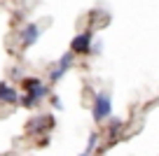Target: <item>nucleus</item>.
Listing matches in <instances>:
<instances>
[{
  "instance_id": "obj_2",
  "label": "nucleus",
  "mask_w": 159,
  "mask_h": 156,
  "mask_svg": "<svg viewBox=\"0 0 159 156\" xmlns=\"http://www.w3.org/2000/svg\"><path fill=\"white\" fill-rule=\"evenodd\" d=\"M94 121L96 124H101L103 119H110V112H112V100H110V96L105 91H101V93H96V98H94Z\"/></svg>"
},
{
  "instance_id": "obj_5",
  "label": "nucleus",
  "mask_w": 159,
  "mask_h": 156,
  "mask_svg": "<svg viewBox=\"0 0 159 156\" xmlns=\"http://www.w3.org/2000/svg\"><path fill=\"white\" fill-rule=\"evenodd\" d=\"M49 128H54V117H49V114H45V117H35L33 121L28 124L30 133H45V131H49Z\"/></svg>"
},
{
  "instance_id": "obj_4",
  "label": "nucleus",
  "mask_w": 159,
  "mask_h": 156,
  "mask_svg": "<svg viewBox=\"0 0 159 156\" xmlns=\"http://www.w3.org/2000/svg\"><path fill=\"white\" fill-rule=\"evenodd\" d=\"M89 49H91V33L89 30L75 35L73 42H70V51L73 54H89Z\"/></svg>"
},
{
  "instance_id": "obj_8",
  "label": "nucleus",
  "mask_w": 159,
  "mask_h": 156,
  "mask_svg": "<svg viewBox=\"0 0 159 156\" xmlns=\"http://www.w3.org/2000/svg\"><path fill=\"white\" fill-rule=\"evenodd\" d=\"M96 142H98V133H91V135H89V145H87L84 154H80V156H94V149H96Z\"/></svg>"
},
{
  "instance_id": "obj_6",
  "label": "nucleus",
  "mask_w": 159,
  "mask_h": 156,
  "mask_svg": "<svg viewBox=\"0 0 159 156\" xmlns=\"http://www.w3.org/2000/svg\"><path fill=\"white\" fill-rule=\"evenodd\" d=\"M40 37V26L38 24H28L24 30H21V47H30L35 44Z\"/></svg>"
},
{
  "instance_id": "obj_3",
  "label": "nucleus",
  "mask_w": 159,
  "mask_h": 156,
  "mask_svg": "<svg viewBox=\"0 0 159 156\" xmlns=\"http://www.w3.org/2000/svg\"><path fill=\"white\" fill-rule=\"evenodd\" d=\"M73 58H75V54H73V51H66V54L61 56V58H59V63H56V68L49 72V79H52V82H59V79L63 77L66 72H68V70H70V65H73Z\"/></svg>"
},
{
  "instance_id": "obj_7",
  "label": "nucleus",
  "mask_w": 159,
  "mask_h": 156,
  "mask_svg": "<svg viewBox=\"0 0 159 156\" xmlns=\"http://www.w3.org/2000/svg\"><path fill=\"white\" fill-rule=\"evenodd\" d=\"M0 102H10V105L19 102V93H16V89L10 86L7 82H0Z\"/></svg>"
},
{
  "instance_id": "obj_1",
  "label": "nucleus",
  "mask_w": 159,
  "mask_h": 156,
  "mask_svg": "<svg viewBox=\"0 0 159 156\" xmlns=\"http://www.w3.org/2000/svg\"><path fill=\"white\" fill-rule=\"evenodd\" d=\"M24 98H19V102L24 107H35L42 98L47 96V86L42 84V79L38 77H26L24 79Z\"/></svg>"
}]
</instances>
